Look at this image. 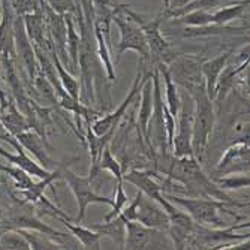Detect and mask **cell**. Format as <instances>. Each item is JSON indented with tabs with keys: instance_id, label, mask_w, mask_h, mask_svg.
Returning a JSON list of instances; mask_svg holds the SVG:
<instances>
[{
	"instance_id": "obj_1",
	"label": "cell",
	"mask_w": 250,
	"mask_h": 250,
	"mask_svg": "<svg viewBox=\"0 0 250 250\" xmlns=\"http://www.w3.org/2000/svg\"><path fill=\"white\" fill-rule=\"evenodd\" d=\"M193 101V123H192V151L199 164L206 161V151L210 143V136L216 123L214 104L207 96L206 84H199L188 90Z\"/></svg>"
},
{
	"instance_id": "obj_2",
	"label": "cell",
	"mask_w": 250,
	"mask_h": 250,
	"mask_svg": "<svg viewBox=\"0 0 250 250\" xmlns=\"http://www.w3.org/2000/svg\"><path fill=\"white\" fill-rule=\"evenodd\" d=\"M168 201H171L175 206L183 208L196 223L210 226V228H225L226 222L220 217V213H226L234 216L237 220L244 219L243 216H238L237 213L226 208L229 206L228 202L217 201V199H206V198H189V196H180V195H169L162 193Z\"/></svg>"
},
{
	"instance_id": "obj_3",
	"label": "cell",
	"mask_w": 250,
	"mask_h": 250,
	"mask_svg": "<svg viewBox=\"0 0 250 250\" xmlns=\"http://www.w3.org/2000/svg\"><path fill=\"white\" fill-rule=\"evenodd\" d=\"M123 14L127 15L130 20H133L136 24L141 27V30L144 32L146 35V39H147V43H148V51H150V67H154L159 64V63H165V64H169L180 53L175 51L172 48L171 42H168L162 32H161V24L164 21V11L156 15L154 18H148L146 20L143 15H140L138 12H135L130 9L129 5H126L123 8Z\"/></svg>"
},
{
	"instance_id": "obj_4",
	"label": "cell",
	"mask_w": 250,
	"mask_h": 250,
	"mask_svg": "<svg viewBox=\"0 0 250 250\" xmlns=\"http://www.w3.org/2000/svg\"><path fill=\"white\" fill-rule=\"evenodd\" d=\"M75 159H78V157L60 162L59 169H60L62 178L66 181V185L69 186V189L72 190V193L75 195V199L78 202V216L72 217L69 222L83 223V222H85V210H87V207L90 206V204H105V206L112 207V202H114V199L109 198V196L99 195L95 190V188L92 185V180H90L88 175L83 177V175H78L77 172H74L71 169L69 165L75 161Z\"/></svg>"
},
{
	"instance_id": "obj_5",
	"label": "cell",
	"mask_w": 250,
	"mask_h": 250,
	"mask_svg": "<svg viewBox=\"0 0 250 250\" xmlns=\"http://www.w3.org/2000/svg\"><path fill=\"white\" fill-rule=\"evenodd\" d=\"M151 83H153V109H151V116H150L148 123H147L146 143L156 153V156H165V154H169L171 151L168 150V143H167L161 75H159L157 69L153 71Z\"/></svg>"
},
{
	"instance_id": "obj_6",
	"label": "cell",
	"mask_w": 250,
	"mask_h": 250,
	"mask_svg": "<svg viewBox=\"0 0 250 250\" xmlns=\"http://www.w3.org/2000/svg\"><path fill=\"white\" fill-rule=\"evenodd\" d=\"M123 8L120 11H117L114 14V17H112V22L119 27V32H120V43L117 48L116 63L120 60L123 53L130 50V51H136L140 54V63L150 67V64H148L150 63V51H148V43H147L146 35L133 20H130L127 15L123 14ZM150 69H153V67H150Z\"/></svg>"
},
{
	"instance_id": "obj_7",
	"label": "cell",
	"mask_w": 250,
	"mask_h": 250,
	"mask_svg": "<svg viewBox=\"0 0 250 250\" xmlns=\"http://www.w3.org/2000/svg\"><path fill=\"white\" fill-rule=\"evenodd\" d=\"M249 6V0H238L232 5H226L219 8L216 12L211 11H192L185 15L175 18V22L185 26H207V24H219L226 26L228 22L240 18Z\"/></svg>"
},
{
	"instance_id": "obj_8",
	"label": "cell",
	"mask_w": 250,
	"mask_h": 250,
	"mask_svg": "<svg viewBox=\"0 0 250 250\" xmlns=\"http://www.w3.org/2000/svg\"><path fill=\"white\" fill-rule=\"evenodd\" d=\"M180 96H181V106H180L178 116H177L171 154L175 157H186V156H193V151H192L193 109H189V106H188L189 95L186 90H183V93H180Z\"/></svg>"
},
{
	"instance_id": "obj_9",
	"label": "cell",
	"mask_w": 250,
	"mask_h": 250,
	"mask_svg": "<svg viewBox=\"0 0 250 250\" xmlns=\"http://www.w3.org/2000/svg\"><path fill=\"white\" fill-rule=\"evenodd\" d=\"M201 64H202L201 57L178 54L168 64V71H169L172 81L188 92V90H190L192 87L204 83Z\"/></svg>"
},
{
	"instance_id": "obj_10",
	"label": "cell",
	"mask_w": 250,
	"mask_h": 250,
	"mask_svg": "<svg viewBox=\"0 0 250 250\" xmlns=\"http://www.w3.org/2000/svg\"><path fill=\"white\" fill-rule=\"evenodd\" d=\"M14 41H15V53H17V60L20 59L21 66L24 67V71L29 77V84L27 88L32 87L36 75H38V62L35 56V48L30 38L27 36L24 21L22 17L15 15L14 18Z\"/></svg>"
},
{
	"instance_id": "obj_11",
	"label": "cell",
	"mask_w": 250,
	"mask_h": 250,
	"mask_svg": "<svg viewBox=\"0 0 250 250\" xmlns=\"http://www.w3.org/2000/svg\"><path fill=\"white\" fill-rule=\"evenodd\" d=\"M125 249H162L164 246L172 247L171 243H165V232L147 228L136 220H127Z\"/></svg>"
},
{
	"instance_id": "obj_12",
	"label": "cell",
	"mask_w": 250,
	"mask_h": 250,
	"mask_svg": "<svg viewBox=\"0 0 250 250\" xmlns=\"http://www.w3.org/2000/svg\"><path fill=\"white\" fill-rule=\"evenodd\" d=\"M249 143L234 141L226 148L220 161L210 177L231 175V174H249Z\"/></svg>"
},
{
	"instance_id": "obj_13",
	"label": "cell",
	"mask_w": 250,
	"mask_h": 250,
	"mask_svg": "<svg viewBox=\"0 0 250 250\" xmlns=\"http://www.w3.org/2000/svg\"><path fill=\"white\" fill-rule=\"evenodd\" d=\"M15 138L22 147H24L27 153H30L35 157V161L41 167H43L48 171H54L59 168L60 162L54 161L51 157V153L54 151L53 146L47 140H43L41 135H38L35 130L27 129L24 132H21L20 135H17Z\"/></svg>"
},
{
	"instance_id": "obj_14",
	"label": "cell",
	"mask_w": 250,
	"mask_h": 250,
	"mask_svg": "<svg viewBox=\"0 0 250 250\" xmlns=\"http://www.w3.org/2000/svg\"><path fill=\"white\" fill-rule=\"evenodd\" d=\"M156 169H130L129 172L126 171L123 174V181L133 185L138 190H141L146 196L154 199L156 202L161 204V207L165 204L167 198L162 195V186L159 183Z\"/></svg>"
},
{
	"instance_id": "obj_15",
	"label": "cell",
	"mask_w": 250,
	"mask_h": 250,
	"mask_svg": "<svg viewBox=\"0 0 250 250\" xmlns=\"http://www.w3.org/2000/svg\"><path fill=\"white\" fill-rule=\"evenodd\" d=\"M136 222L143 223L144 226H147V228L164 231V232H167L168 226L171 223L169 216L161 207V204L146 196L144 193L138 204V210H136Z\"/></svg>"
},
{
	"instance_id": "obj_16",
	"label": "cell",
	"mask_w": 250,
	"mask_h": 250,
	"mask_svg": "<svg viewBox=\"0 0 250 250\" xmlns=\"http://www.w3.org/2000/svg\"><path fill=\"white\" fill-rule=\"evenodd\" d=\"M0 122H2L6 132L12 136H17L29 129V123L24 114L18 109L17 102L11 93H8V102L0 106Z\"/></svg>"
},
{
	"instance_id": "obj_17",
	"label": "cell",
	"mask_w": 250,
	"mask_h": 250,
	"mask_svg": "<svg viewBox=\"0 0 250 250\" xmlns=\"http://www.w3.org/2000/svg\"><path fill=\"white\" fill-rule=\"evenodd\" d=\"M232 56L231 51H225L222 54H219L214 59L206 60L202 62L201 64V69H202V77H204V84H206V92L207 96L214 101V93H216V84L219 80L220 72L223 71L225 64L228 63L229 57Z\"/></svg>"
},
{
	"instance_id": "obj_18",
	"label": "cell",
	"mask_w": 250,
	"mask_h": 250,
	"mask_svg": "<svg viewBox=\"0 0 250 250\" xmlns=\"http://www.w3.org/2000/svg\"><path fill=\"white\" fill-rule=\"evenodd\" d=\"M83 223L85 226H88L90 229L99 232L101 235L109 237L112 241L116 243L117 249H125L126 225H125V220L122 219L120 214L114 219L108 220V222H104V223H85V222H83Z\"/></svg>"
},
{
	"instance_id": "obj_19",
	"label": "cell",
	"mask_w": 250,
	"mask_h": 250,
	"mask_svg": "<svg viewBox=\"0 0 250 250\" xmlns=\"http://www.w3.org/2000/svg\"><path fill=\"white\" fill-rule=\"evenodd\" d=\"M59 222H62L67 229L71 231V234L80 241V244L83 246V249H95V250H98V249H101V234L99 232H96V231H93V229H90L88 226H83L81 223H77V225H74L72 222H69V220H66L64 217H62V216H54Z\"/></svg>"
},
{
	"instance_id": "obj_20",
	"label": "cell",
	"mask_w": 250,
	"mask_h": 250,
	"mask_svg": "<svg viewBox=\"0 0 250 250\" xmlns=\"http://www.w3.org/2000/svg\"><path fill=\"white\" fill-rule=\"evenodd\" d=\"M235 2H238V0H234V2H228V0H192V2L180 6V8H168V9H162V11H164L165 18H178V17L185 15L188 12H192V11H211L214 8L232 5Z\"/></svg>"
},
{
	"instance_id": "obj_21",
	"label": "cell",
	"mask_w": 250,
	"mask_h": 250,
	"mask_svg": "<svg viewBox=\"0 0 250 250\" xmlns=\"http://www.w3.org/2000/svg\"><path fill=\"white\" fill-rule=\"evenodd\" d=\"M156 69L159 71V75H161L164 78V81H165V95H167L165 105L169 109L171 116L177 120L178 111H180V106H181V96H180V92H178V87H177V84L172 81V78L169 75L168 64L159 63L156 66Z\"/></svg>"
},
{
	"instance_id": "obj_22",
	"label": "cell",
	"mask_w": 250,
	"mask_h": 250,
	"mask_svg": "<svg viewBox=\"0 0 250 250\" xmlns=\"http://www.w3.org/2000/svg\"><path fill=\"white\" fill-rule=\"evenodd\" d=\"M141 105L138 109V120H136V126L141 130L144 140L147 138V123L148 119L151 116V109H153V83H151V77L143 84L141 87Z\"/></svg>"
},
{
	"instance_id": "obj_23",
	"label": "cell",
	"mask_w": 250,
	"mask_h": 250,
	"mask_svg": "<svg viewBox=\"0 0 250 250\" xmlns=\"http://www.w3.org/2000/svg\"><path fill=\"white\" fill-rule=\"evenodd\" d=\"M66 22V50L72 64V74H78V51H80V33L77 32L75 26V17L74 14H64Z\"/></svg>"
},
{
	"instance_id": "obj_24",
	"label": "cell",
	"mask_w": 250,
	"mask_h": 250,
	"mask_svg": "<svg viewBox=\"0 0 250 250\" xmlns=\"http://www.w3.org/2000/svg\"><path fill=\"white\" fill-rule=\"evenodd\" d=\"M247 26L244 27H229L226 26H219V24H207V26H186L183 30V38H206V36H220L225 33H238V32H246Z\"/></svg>"
},
{
	"instance_id": "obj_25",
	"label": "cell",
	"mask_w": 250,
	"mask_h": 250,
	"mask_svg": "<svg viewBox=\"0 0 250 250\" xmlns=\"http://www.w3.org/2000/svg\"><path fill=\"white\" fill-rule=\"evenodd\" d=\"M50 57L54 62L56 71H57V75H59V80H60L63 88L67 92V95H71L74 99L80 101V83H78V80L63 66V63L60 62V59L57 57V54L53 50H50Z\"/></svg>"
},
{
	"instance_id": "obj_26",
	"label": "cell",
	"mask_w": 250,
	"mask_h": 250,
	"mask_svg": "<svg viewBox=\"0 0 250 250\" xmlns=\"http://www.w3.org/2000/svg\"><path fill=\"white\" fill-rule=\"evenodd\" d=\"M93 32H95V39H96L98 56H99V60H101L104 69L106 72V77L109 81H116L117 75L114 71V63H112V59H111V50L108 48V45L104 39V35L101 33V30L96 26H93Z\"/></svg>"
},
{
	"instance_id": "obj_27",
	"label": "cell",
	"mask_w": 250,
	"mask_h": 250,
	"mask_svg": "<svg viewBox=\"0 0 250 250\" xmlns=\"http://www.w3.org/2000/svg\"><path fill=\"white\" fill-rule=\"evenodd\" d=\"M0 172H3L8 178H11L14 181L15 189H27L35 183L32 177L24 169H21L20 167H15V165L6 167V165L0 164Z\"/></svg>"
},
{
	"instance_id": "obj_28",
	"label": "cell",
	"mask_w": 250,
	"mask_h": 250,
	"mask_svg": "<svg viewBox=\"0 0 250 250\" xmlns=\"http://www.w3.org/2000/svg\"><path fill=\"white\" fill-rule=\"evenodd\" d=\"M98 167L101 169H104V171H108L116 180H123L122 164L114 157V154H112V150L109 148V144L102 150V154H101Z\"/></svg>"
},
{
	"instance_id": "obj_29",
	"label": "cell",
	"mask_w": 250,
	"mask_h": 250,
	"mask_svg": "<svg viewBox=\"0 0 250 250\" xmlns=\"http://www.w3.org/2000/svg\"><path fill=\"white\" fill-rule=\"evenodd\" d=\"M0 249H30V246L18 229H5L0 232Z\"/></svg>"
},
{
	"instance_id": "obj_30",
	"label": "cell",
	"mask_w": 250,
	"mask_h": 250,
	"mask_svg": "<svg viewBox=\"0 0 250 250\" xmlns=\"http://www.w3.org/2000/svg\"><path fill=\"white\" fill-rule=\"evenodd\" d=\"M214 183L223 189V190H228V189H243V188H249L250 185V180H249V174H240V175H223L222 177H210Z\"/></svg>"
},
{
	"instance_id": "obj_31",
	"label": "cell",
	"mask_w": 250,
	"mask_h": 250,
	"mask_svg": "<svg viewBox=\"0 0 250 250\" xmlns=\"http://www.w3.org/2000/svg\"><path fill=\"white\" fill-rule=\"evenodd\" d=\"M127 201H129V196L126 195V192L123 189V180H117L116 190H114V202H112V211L104 217V222H108L111 219L117 217L120 214V211L123 210V207L126 206Z\"/></svg>"
},
{
	"instance_id": "obj_32",
	"label": "cell",
	"mask_w": 250,
	"mask_h": 250,
	"mask_svg": "<svg viewBox=\"0 0 250 250\" xmlns=\"http://www.w3.org/2000/svg\"><path fill=\"white\" fill-rule=\"evenodd\" d=\"M53 11H56L57 14H74L77 12V0H45Z\"/></svg>"
},
{
	"instance_id": "obj_33",
	"label": "cell",
	"mask_w": 250,
	"mask_h": 250,
	"mask_svg": "<svg viewBox=\"0 0 250 250\" xmlns=\"http://www.w3.org/2000/svg\"><path fill=\"white\" fill-rule=\"evenodd\" d=\"M12 8L15 15H26L33 12L38 6H39V0H12Z\"/></svg>"
},
{
	"instance_id": "obj_34",
	"label": "cell",
	"mask_w": 250,
	"mask_h": 250,
	"mask_svg": "<svg viewBox=\"0 0 250 250\" xmlns=\"http://www.w3.org/2000/svg\"><path fill=\"white\" fill-rule=\"evenodd\" d=\"M141 196H143V192L138 190V192H136V195H135V198H133V201L129 204V207L120 211V216H122V219L125 222H127V220H136V210H138V204L141 201Z\"/></svg>"
},
{
	"instance_id": "obj_35",
	"label": "cell",
	"mask_w": 250,
	"mask_h": 250,
	"mask_svg": "<svg viewBox=\"0 0 250 250\" xmlns=\"http://www.w3.org/2000/svg\"><path fill=\"white\" fill-rule=\"evenodd\" d=\"M93 5H98V6H108V8H122L123 3H120L119 0H92Z\"/></svg>"
},
{
	"instance_id": "obj_36",
	"label": "cell",
	"mask_w": 250,
	"mask_h": 250,
	"mask_svg": "<svg viewBox=\"0 0 250 250\" xmlns=\"http://www.w3.org/2000/svg\"><path fill=\"white\" fill-rule=\"evenodd\" d=\"M6 180H8V177H6V175H3V172H0V185L6 183Z\"/></svg>"
},
{
	"instance_id": "obj_37",
	"label": "cell",
	"mask_w": 250,
	"mask_h": 250,
	"mask_svg": "<svg viewBox=\"0 0 250 250\" xmlns=\"http://www.w3.org/2000/svg\"><path fill=\"white\" fill-rule=\"evenodd\" d=\"M0 18H2V0H0Z\"/></svg>"
}]
</instances>
